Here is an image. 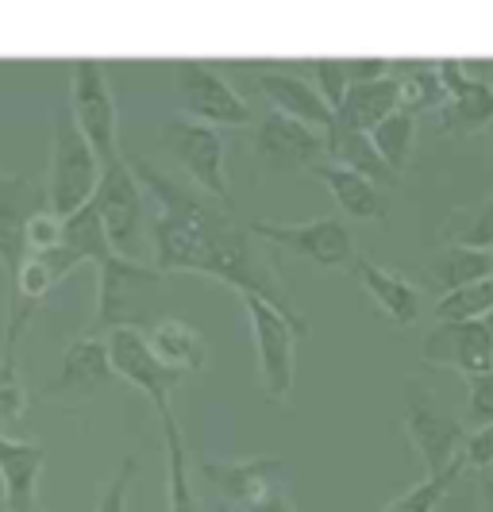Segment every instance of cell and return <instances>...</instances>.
<instances>
[{"label": "cell", "instance_id": "836d02e7", "mask_svg": "<svg viewBox=\"0 0 493 512\" xmlns=\"http://www.w3.org/2000/svg\"><path fill=\"white\" fill-rule=\"evenodd\" d=\"M312 77H316L320 97L332 104V112H336V104L343 101V93H347V85H351L347 66H343V62H332V58H320V62H312Z\"/></svg>", "mask_w": 493, "mask_h": 512}, {"label": "cell", "instance_id": "6da1fadb", "mask_svg": "<svg viewBox=\"0 0 493 512\" xmlns=\"http://www.w3.org/2000/svg\"><path fill=\"white\" fill-rule=\"evenodd\" d=\"M128 162L147 201H155L151 255L162 274H201L235 293H259L274 308H282L289 320L309 328V320L293 308L286 282L278 278V266L266 258V243L235 220L232 205L174 181L147 158Z\"/></svg>", "mask_w": 493, "mask_h": 512}, {"label": "cell", "instance_id": "277c9868", "mask_svg": "<svg viewBox=\"0 0 493 512\" xmlns=\"http://www.w3.org/2000/svg\"><path fill=\"white\" fill-rule=\"evenodd\" d=\"M247 308L251 335H255V359H259V382L270 401H286L297 378V339H305L309 328L289 320L282 308H274L259 293H239Z\"/></svg>", "mask_w": 493, "mask_h": 512}, {"label": "cell", "instance_id": "cb8c5ba5", "mask_svg": "<svg viewBox=\"0 0 493 512\" xmlns=\"http://www.w3.org/2000/svg\"><path fill=\"white\" fill-rule=\"evenodd\" d=\"M147 343L155 347V355L166 366L182 370V374H197L205 370L208 362V347H205V335L197 332L193 324H185L178 316H158L147 324Z\"/></svg>", "mask_w": 493, "mask_h": 512}, {"label": "cell", "instance_id": "9c48e42d", "mask_svg": "<svg viewBox=\"0 0 493 512\" xmlns=\"http://www.w3.org/2000/svg\"><path fill=\"white\" fill-rule=\"evenodd\" d=\"M405 436L413 443L416 459L428 474H440L451 462L463 455L467 443V428L436 405V397L424 389L420 382L405 385Z\"/></svg>", "mask_w": 493, "mask_h": 512}, {"label": "cell", "instance_id": "4316f807", "mask_svg": "<svg viewBox=\"0 0 493 512\" xmlns=\"http://www.w3.org/2000/svg\"><path fill=\"white\" fill-rule=\"evenodd\" d=\"M493 278V251L490 247H463V243H447L436 262H432V285L447 293V289H459V285L482 282Z\"/></svg>", "mask_w": 493, "mask_h": 512}, {"label": "cell", "instance_id": "8992f818", "mask_svg": "<svg viewBox=\"0 0 493 512\" xmlns=\"http://www.w3.org/2000/svg\"><path fill=\"white\" fill-rule=\"evenodd\" d=\"M70 112L85 131V139L93 143V151L101 158V166L124 158L120 151V108L108 85V70L93 58H78L70 66Z\"/></svg>", "mask_w": 493, "mask_h": 512}, {"label": "cell", "instance_id": "603a6c76", "mask_svg": "<svg viewBox=\"0 0 493 512\" xmlns=\"http://www.w3.org/2000/svg\"><path fill=\"white\" fill-rule=\"evenodd\" d=\"M393 108H401V81L393 74L370 77V81H351L343 101L336 104V124L355 131H370L382 124Z\"/></svg>", "mask_w": 493, "mask_h": 512}, {"label": "cell", "instance_id": "74e56055", "mask_svg": "<svg viewBox=\"0 0 493 512\" xmlns=\"http://www.w3.org/2000/svg\"><path fill=\"white\" fill-rule=\"evenodd\" d=\"M463 462L482 470L493 462V420L490 424H478V432H467V443H463Z\"/></svg>", "mask_w": 493, "mask_h": 512}, {"label": "cell", "instance_id": "e575fe53", "mask_svg": "<svg viewBox=\"0 0 493 512\" xmlns=\"http://www.w3.org/2000/svg\"><path fill=\"white\" fill-rule=\"evenodd\" d=\"M135 474H139L135 459H124V466H120V470L112 474V482L104 486L101 501H97V512H128V493H131Z\"/></svg>", "mask_w": 493, "mask_h": 512}, {"label": "cell", "instance_id": "d6986e66", "mask_svg": "<svg viewBox=\"0 0 493 512\" xmlns=\"http://www.w3.org/2000/svg\"><path fill=\"white\" fill-rule=\"evenodd\" d=\"M43 470H47L43 443H31V439H16L0 432V509L35 512Z\"/></svg>", "mask_w": 493, "mask_h": 512}, {"label": "cell", "instance_id": "f35d334b", "mask_svg": "<svg viewBox=\"0 0 493 512\" xmlns=\"http://www.w3.org/2000/svg\"><path fill=\"white\" fill-rule=\"evenodd\" d=\"M247 512H301V509L293 505V497L286 493V486L278 482V486L266 489V493H262L259 501H255V505H251Z\"/></svg>", "mask_w": 493, "mask_h": 512}, {"label": "cell", "instance_id": "ab89813d", "mask_svg": "<svg viewBox=\"0 0 493 512\" xmlns=\"http://www.w3.org/2000/svg\"><path fill=\"white\" fill-rule=\"evenodd\" d=\"M351 81H370V77L390 74V62L386 58H363V62H343Z\"/></svg>", "mask_w": 493, "mask_h": 512}, {"label": "cell", "instance_id": "ac0fdd59", "mask_svg": "<svg viewBox=\"0 0 493 512\" xmlns=\"http://www.w3.org/2000/svg\"><path fill=\"white\" fill-rule=\"evenodd\" d=\"M443 89L447 101L436 108L440 112L443 135H470V131L486 128L493 120V85L474 77L463 62H440Z\"/></svg>", "mask_w": 493, "mask_h": 512}, {"label": "cell", "instance_id": "8fae6325", "mask_svg": "<svg viewBox=\"0 0 493 512\" xmlns=\"http://www.w3.org/2000/svg\"><path fill=\"white\" fill-rule=\"evenodd\" d=\"M104 339H108V355H112L116 378L135 385L155 405V412L170 409V397L185 382V374L158 359L155 347L147 343V332L143 328H112V332H104Z\"/></svg>", "mask_w": 493, "mask_h": 512}, {"label": "cell", "instance_id": "d590c367", "mask_svg": "<svg viewBox=\"0 0 493 512\" xmlns=\"http://www.w3.org/2000/svg\"><path fill=\"white\" fill-rule=\"evenodd\" d=\"M467 393H470V424H490L493 420V370L470 374Z\"/></svg>", "mask_w": 493, "mask_h": 512}, {"label": "cell", "instance_id": "83f0119b", "mask_svg": "<svg viewBox=\"0 0 493 512\" xmlns=\"http://www.w3.org/2000/svg\"><path fill=\"white\" fill-rule=\"evenodd\" d=\"M390 74L401 81V108H409L416 116L432 112V108H440L447 101L440 62H401V66L390 62Z\"/></svg>", "mask_w": 493, "mask_h": 512}, {"label": "cell", "instance_id": "2e32d148", "mask_svg": "<svg viewBox=\"0 0 493 512\" xmlns=\"http://www.w3.org/2000/svg\"><path fill=\"white\" fill-rule=\"evenodd\" d=\"M197 474L208 482L216 505L228 512L251 509L270 486L282 482V459L259 455V459H197Z\"/></svg>", "mask_w": 493, "mask_h": 512}, {"label": "cell", "instance_id": "5b68a950", "mask_svg": "<svg viewBox=\"0 0 493 512\" xmlns=\"http://www.w3.org/2000/svg\"><path fill=\"white\" fill-rule=\"evenodd\" d=\"M93 205L101 212L104 231L112 251L139 258L143 255V239H147V193L135 178L128 158H116L101 170Z\"/></svg>", "mask_w": 493, "mask_h": 512}, {"label": "cell", "instance_id": "b9f144b4", "mask_svg": "<svg viewBox=\"0 0 493 512\" xmlns=\"http://www.w3.org/2000/svg\"><path fill=\"white\" fill-rule=\"evenodd\" d=\"M486 128H490V151H493V120H490V124H486Z\"/></svg>", "mask_w": 493, "mask_h": 512}, {"label": "cell", "instance_id": "52a82bcc", "mask_svg": "<svg viewBox=\"0 0 493 512\" xmlns=\"http://www.w3.org/2000/svg\"><path fill=\"white\" fill-rule=\"evenodd\" d=\"M162 151H170L178 162L185 166V174L193 178V185L232 205V185H228V170H224V139L212 124H201V120H189V116H170L162 124V135H158Z\"/></svg>", "mask_w": 493, "mask_h": 512}, {"label": "cell", "instance_id": "9a60e30c", "mask_svg": "<svg viewBox=\"0 0 493 512\" xmlns=\"http://www.w3.org/2000/svg\"><path fill=\"white\" fill-rule=\"evenodd\" d=\"M47 208V189L35 181L0 170V266L8 274V285L16 282L20 266L27 262V228Z\"/></svg>", "mask_w": 493, "mask_h": 512}, {"label": "cell", "instance_id": "f546056e", "mask_svg": "<svg viewBox=\"0 0 493 512\" xmlns=\"http://www.w3.org/2000/svg\"><path fill=\"white\" fill-rule=\"evenodd\" d=\"M463 470H467V462H463V455H459L447 470L428 474V478H420L413 489H405L401 497H393L382 512H440V505L451 497V489H455V482H459Z\"/></svg>", "mask_w": 493, "mask_h": 512}, {"label": "cell", "instance_id": "7402d4cb", "mask_svg": "<svg viewBox=\"0 0 493 512\" xmlns=\"http://www.w3.org/2000/svg\"><path fill=\"white\" fill-rule=\"evenodd\" d=\"M309 174L332 193V201L339 205L343 216L386 224V197H382V189L370 178L347 170V166H339V162H316Z\"/></svg>", "mask_w": 493, "mask_h": 512}, {"label": "cell", "instance_id": "3957f363", "mask_svg": "<svg viewBox=\"0 0 493 512\" xmlns=\"http://www.w3.org/2000/svg\"><path fill=\"white\" fill-rule=\"evenodd\" d=\"M101 158L93 151V143L78 128L70 104L54 108L51 128V162H47V208L54 216H70L81 205L93 201L97 181H101Z\"/></svg>", "mask_w": 493, "mask_h": 512}, {"label": "cell", "instance_id": "f1b7e54d", "mask_svg": "<svg viewBox=\"0 0 493 512\" xmlns=\"http://www.w3.org/2000/svg\"><path fill=\"white\" fill-rule=\"evenodd\" d=\"M370 139H374V147H378V154L386 158V166H390L393 174H401V170L409 166V158H413L416 112H409V108H393L382 124L370 128Z\"/></svg>", "mask_w": 493, "mask_h": 512}, {"label": "cell", "instance_id": "ba28073f", "mask_svg": "<svg viewBox=\"0 0 493 512\" xmlns=\"http://www.w3.org/2000/svg\"><path fill=\"white\" fill-rule=\"evenodd\" d=\"M174 93H178L182 116L189 120H201L212 128H243L251 120V108L235 93L232 81L197 58L174 62Z\"/></svg>", "mask_w": 493, "mask_h": 512}, {"label": "cell", "instance_id": "484cf974", "mask_svg": "<svg viewBox=\"0 0 493 512\" xmlns=\"http://www.w3.org/2000/svg\"><path fill=\"white\" fill-rule=\"evenodd\" d=\"M324 139H328L332 162L347 166V170H355V174H363V178H370L374 185H390V181L397 178L390 166H386V158L378 154L374 139H370V131L343 128V124L332 120V128L324 131Z\"/></svg>", "mask_w": 493, "mask_h": 512}, {"label": "cell", "instance_id": "7c38bea8", "mask_svg": "<svg viewBox=\"0 0 493 512\" xmlns=\"http://www.w3.org/2000/svg\"><path fill=\"white\" fill-rule=\"evenodd\" d=\"M255 154L270 174H301V170H312L316 162H324L328 139L320 128L274 108L255 128Z\"/></svg>", "mask_w": 493, "mask_h": 512}, {"label": "cell", "instance_id": "60d3db41", "mask_svg": "<svg viewBox=\"0 0 493 512\" xmlns=\"http://www.w3.org/2000/svg\"><path fill=\"white\" fill-rule=\"evenodd\" d=\"M474 493H478V509L493 512V462L478 470V486H474Z\"/></svg>", "mask_w": 493, "mask_h": 512}, {"label": "cell", "instance_id": "30bf717a", "mask_svg": "<svg viewBox=\"0 0 493 512\" xmlns=\"http://www.w3.org/2000/svg\"><path fill=\"white\" fill-rule=\"evenodd\" d=\"M247 228L259 235L266 247L286 255L309 258L324 270H343L355 262V235L339 216H320L305 224H274V220H247Z\"/></svg>", "mask_w": 493, "mask_h": 512}, {"label": "cell", "instance_id": "d6a6232c", "mask_svg": "<svg viewBox=\"0 0 493 512\" xmlns=\"http://www.w3.org/2000/svg\"><path fill=\"white\" fill-rule=\"evenodd\" d=\"M27 409H31V393L24 389L16 370L0 366V424H24Z\"/></svg>", "mask_w": 493, "mask_h": 512}, {"label": "cell", "instance_id": "4dcf8cb0", "mask_svg": "<svg viewBox=\"0 0 493 512\" xmlns=\"http://www.w3.org/2000/svg\"><path fill=\"white\" fill-rule=\"evenodd\" d=\"M443 239L463 247H493V193L470 208H455L443 220Z\"/></svg>", "mask_w": 493, "mask_h": 512}, {"label": "cell", "instance_id": "8d00e7d4", "mask_svg": "<svg viewBox=\"0 0 493 512\" xmlns=\"http://www.w3.org/2000/svg\"><path fill=\"white\" fill-rule=\"evenodd\" d=\"M58 235H62V216H54L51 208H43V212L31 220V228H27V247H31V255H47L54 243H58Z\"/></svg>", "mask_w": 493, "mask_h": 512}, {"label": "cell", "instance_id": "4fadbf2b", "mask_svg": "<svg viewBox=\"0 0 493 512\" xmlns=\"http://www.w3.org/2000/svg\"><path fill=\"white\" fill-rule=\"evenodd\" d=\"M112 378H116V370H112V355H108V339L85 332L66 347L58 374L39 389V397H43V401H58V405H62V401H66V405H85V401H93Z\"/></svg>", "mask_w": 493, "mask_h": 512}, {"label": "cell", "instance_id": "d4e9b609", "mask_svg": "<svg viewBox=\"0 0 493 512\" xmlns=\"http://www.w3.org/2000/svg\"><path fill=\"white\" fill-rule=\"evenodd\" d=\"M162 420V443H166V505L170 512H228L224 505H201L197 493L189 486V466H185V443L182 428L174 420V409L158 412Z\"/></svg>", "mask_w": 493, "mask_h": 512}, {"label": "cell", "instance_id": "7a4b0ae2", "mask_svg": "<svg viewBox=\"0 0 493 512\" xmlns=\"http://www.w3.org/2000/svg\"><path fill=\"white\" fill-rule=\"evenodd\" d=\"M166 278L170 274H162L155 262L112 251L97 266V301H93L89 335L151 324V305H155L158 289L166 285Z\"/></svg>", "mask_w": 493, "mask_h": 512}, {"label": "cell", "instance_id": "ffe728a7", "mask_svg": "<svg viewBox=\"0 0 493 512\" xmlns=\"http://www.w3.org/2000/svg\"><path fill=\"white\" fill-rule=\"evenodd\" d=\"M251 81H255V89H259L266 101L274 104L278 112H286L293 120H305L312 128L328 131L332 128V120H336V112H332V104L320 97V89L305 81L301 74H289V70H262V66H251L247 70Z\"/></svg>", "mask_w": 493, "mask_h": 512}, {"label": "cell", "instance_id": "e0dca14e", "mask_svg": "<svg viewBox=\"0 0 493 512\" xmlns=\"http://www.w3.org/2000/svg\"><path fill=\"white\" fill-rule=\"evenodd\" d=\"M108 255H112L108 231H104V220H101V212H97V205L89 201V205H81L78 212L62 216V235H58V243L39 258L47 262L54 285H62L78 266H85V262L101 266Z\"/></svg>", "mask_w": 493, "mask_h": 512}, {"label": "cell", "instance_id": "1f68e13d", "mask_svg": "<svg viewBox=\"0 0 493 512\" xmlns=\"http://www.w3.org/2000/svg\"><path fill=\"white\" fill-rule=\"evenodd\" d=\"M486 312H493V278L447 289L436 301V320H474Z\"/></svg>", "mask_w": 493, "mask_h": 512}, {"label": "cell", "instance_id": "5bb4252c", "mask_svg": "<svg viewBox=\"0 0 493 512\" xmlns=\"http://www.w3.org/2000/svg\"><path fill=\"white\" fill-rule=\"evenodd\" d=\"M420 359L432 366H451L463 378L493 370V312L474 320H440L424 339Z\"/></svg>", "mask_w": 493, "mask_h": 512}, {"label": "cell", "instance_id": "44dd1931", "mask_svg": "<svg viewBox=\"0 0 493 512\" xmlns=\"http://www.w3.org/2000/svg\"><path fill=\"white\" fill-rule=\"evenodd\" d=\"M351 274L359 278V285L366 289V297L378 305V312H382L386 320H393L397 328L416 324V316H420V289H416L405 274L386 270V266H378V262H370V258H363V255H355Z\"/></svg>", "mask_w": 493, "mask_h": 512}]
</instances>
